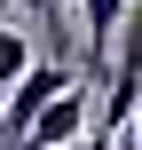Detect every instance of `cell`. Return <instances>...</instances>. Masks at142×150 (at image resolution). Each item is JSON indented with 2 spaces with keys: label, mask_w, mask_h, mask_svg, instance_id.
I'll use <instances>...</instances> for the list:
<instances>
[{
  "label": "cell",
  "mask_w": 142,
  "mask_h": 150,
  "mask_svg": "<svg viewBox=\"0 0 142 150\" xmlns=\"http://www.w3.org/2000/svg\"><path fill=\"white\" fill-rule=\"evenodd\" d=\"M79 134H95V127H87V87L71 79V87H63V95L24 127V142H16V150H63V142H79Z\"/></svg>",
  "instance_id": "7a4b0ae2"
},
{
  "label": "cell",
  "mask_w": 142,
  "mask_h": 150,
  "mask_svg": "<svg viewBox=\"0 0 142 150\" xmlns=\"http://www.w3.org/2000/svg\"><path fill=\"white\" fill-rule=\"evenodd\" d=\"M126 8L134 0H79V16H87V79H111V47H119Z\"/></svg>",
  "instance_id": "3957f363"
},
{
  "label": "cell",
  "mask_w": 142,
  "mask_h": 150,
  "mask_svg": "<svg viewBox=\"0 0 142 150\" xmlns=\"http://www.w3.org/2000/svg\"><path fill=\"white\" fill-rule=\"evenodd\" d=\"M63 150H87V134H79V142H63Z\"/></svg>",
  "instance_id": "8992f818"
},
{
  "label": "cell",
  "mask_w": 142,
  "mask_h": 150,
  "mask_svg": "<svg viewBox=\"0 0 142 150\" xmlns=\"http://www.w3.org/2000/svg\"><path fill=\"white\" fill-rule=\"evenodd\" d=\"M71 79H79L71 63H32V71H24L8 95H0V134H8V150L24 142V127H32V119H40V111H47V103H55Z\"/></svg>",
  "instance_id": "6da1fadb"
},
{
  "label": "cell",
  "mask_w": 142,
  "mask_h": 150,
  "mask_svg": "<svg viewBox=\"0 0 142 150\" xmlns=\"http://www.w3.org/2000/svg\"><path fill=\"white\" fill-rule=\"evenodd\" d=\"M24 8H32L40 24H55V8H63V0H24Z\"/></svg>",
  "instance_id": "5b68a950"
},
{
  "label": "cell",
  "mask_w": 142,
  "mask_h": 150,
  "mask_svg": "<svg viewBox=\"0 0 142 150\" xmlns=\"http://www.w3.org/2000/svg\"><path fill=\"white\" fill-rule=\"evenodd\" d=\"M32 63H40V55H32V40H24V32H8V24H0V95H8V87H16V79H24V71H32Z\"/></svg>",
  "instance_id": "277c9868"
}]
</instances>
